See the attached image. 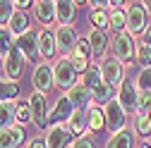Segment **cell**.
<instances>
[{
	"label": "cell",
	"mask_w": 151,
	"mask_h": 148,
	"mask_svg": "<svg viewBox=\"0 0 151 148\" xmlns=\"http://www.w3.org/2000/svg\"><path fill=\"white\" fill-rule=\"evenodd\" d=\"M113 53H115V58L120 62H132L137 60V46H134V38H132V33L125 29V31H118L113 36Z\"/></svg>",
	"instance_id": "6da1fadb"
},
{
	"label": "cell",
	"mask_w": 151,
	"mask_h": 148,
	"mask_svg": "<svg viewBox=\"0 0 151 148\" xmlns=\"http://www.w3.org/2000/svg\"><path fill=\"white\" fill-rule=\"evenodd\" d=\"M118 103L122 105V110L127 115H137L139 112V88L137 84H132L129 79H125L120 86H118Z\"/></svg>",
	"instance_id": "7a4b0ae2"
},
{
	"label": "cell",
	"mask_w": 151,
	"mask_h": 148,
	"mask_svg": "<svg viewBox=\"0 0 151 148\" xmlns=\"http://www.w3.org/2000/svg\"><path fill=\"white\" fill-rule=\"evenodd\" d=\"M53 74H55V86L58 88H63V91H70L74 84H79L77 81V69L72 67V62H70V58H60L58 62H55V67H53Z\"/></svg>",
	"instance_id": "3957f363"
},
{
	"label": "cell",
	"mask_w": 151,
	"mask_h": 148,
	"mask_svg": "<svg viewBox=\"0 0 151 148\" xmlns=\"http://www.w3.org/2000/svg\"><path fill=\"white\" fill-rule=\"evenodd\" d=\"M103 115H106V129L113 134H118L120 129L125 127V120H127V112L122 110V105L118 103V98H113L103 105Z\"/></svg>",
	"instance_id": "277c9868"
},
{
	"label": "cell",
	"mask_w": 151,
	"mask_h": 148,
	"mask_svg": "<svg viewBox=\"0 0 151 148\" xmlns=\"http://www.w3.org/2000/svg\"><path fill=\"white\" fill-rule=\"evenodd\" d=\"M29 105H31V117H34V124L39 129H48V98L41 91H34L29 96Z\"/></svg>",
	"instance_id": "5b68a950"
},
{
	"label": "cell",
	"mask_w": 151,
	"mask_h": 148,
	"mask_svg": "<svg viewBox=\"0 0 151 148\" xmlns=\"http://www.w3.org/2000/svg\"><path fill=\"white\" fill-rule=\"evenodd\" d=\"M24 65H27V58L22 55V50L14 46V48L5 55V65H3V69H5V79H10V81H19L22 74H24Z\"/></svg>",
	"instance_id": "8992f818"
},
{
	"label": "cell",
	"mask_w": 151,
	"mask_h": 148,
	"mask_svg": "<svg viewBox=\"0 0 151 148\" xmlns=\"http://www.w3.org/2000/svg\"><path fill=\"white\" fill-rule=\"evenodd\" d=\"M55 43H58V53H65V58L72 55L77 43H79V36L74 31V26L72 24H60L55 29Z\"/></svg>",
	"instance_id": "52a82bcc"
},
{
	"label": "cell",
	"mask_w": 151,
	"mask_h": 148,
	"mask_svg": "<svg viewBox=\"0 0 151 148\" xmlns=\"http://www.w3.org/2000/svg\"><path fill=\"white\" fill-rule=\"evenodd\" d=\"M101 69H103V81L110 86H120L125 81V67L122 62L113 55V58H103L101 60Z\"/></svg>",
	"instance_id": "ba28073f"
},
{
	"label": "cell",
	"mask_w": 151,
	"mask_h": 148,
	"mask_svg": "<svg viewBox=\"0 0 151 148\" xmlns=\"http://www.w3.org/2000/svg\"><path fill=\"white\" fill-rule=\"evenodd\" d=\"M31 84L36 91H41V93H48L55 84V74H53V67L48 62H39L34 69V77H31Z\"/></svg>",
	"instance_id": "9c48e42d"
},
{
	"label": "cell",
	"mask_w": 151,
	"mask_h": 148,
	"mask_svg": "<svg viewBox=\"0 0 151 148\" xmlns=\"http://www.w3.org/2000/svg\"><path fill=\"white\" fill-rule=\"evenodd\" d=\"M74 112V105L67 96H60L58 100H55V107H53V112L48 115V127H55V124H67L70 117Z\"/></svg>",
	"instance_id": "30bf717a"
},
{
	"label": "cell",
	"mask_w": 151,
	"mask_h": 148,
	"mask_svg": "<svg viewBox=\"0 0 151 148\" xmlns=\"http://www.w3.org/2000/svg\"><path fill=\"white\" fill-rule=\"evenodd\" d=\"M146 10L142 3H134V5H129L127 7V31L134 36V33H142L149 24H146Z\"/></svg>",
	"instance_id": "8fae6325"
},
{
	"label": "cell",
	"mask_w": 151,
	"mask_h": 148,
	"mask_svg": "<svg viewBox=\"0 0 151 148\" xmlns=\"http://www.w3.org/2000/svg\"><path fill=\"white\" fill-rule=\"evenodd\" d=\"M17 48L22 50V55L27 60H36V58H41L39 55V31H27V33H22V36H17Z\"/></svg>",
	"instance_id": "7c38bea8"
},
{
	"label": "cell",
	"mask_w": 151,
	"mask_h": 148,
	"mask_svg": "<svg viewBox=\"0 0 151 148\" xmlns=\"http://www.w3.org/2000/svg\"><path fill=\"white\" fill-rule=\"evenodd\" d=\"M27 134L22 124H12L7 129H0V148H19L24 143Z\"/></svg>",
	"instance_id": "4fadbf2b"
},
{
	"label": "cell",
	"mask_w": 151,
	"mask_h": 148,
	"mask_svg": "<svg viewBox=\"0 0 151 148\" xmlns=\"http://www.w3.org/2000/svg\"><path fill=\"white\" fill-rule=\"evenodd\" d=\"M72 141V134L67 124H55V127H48V136H46V143L48 148H67V143Z\"/></svg>",
	"instance_id": "5bb4252c"
},
{
	"label": "cell",
	"mask_w": 151,
	"mask_h": 148,
	"mask_svg": "<svg viewBox=\"0 0 151 148\" xmlns=\"http://www.w3.org/2000/svg\"><path fill=\"white\" fill-rule=\"evenodd\" d=\"M67 98L72 100L74 110H84V107L93 100V91H91V88H86V86L79 81V84H74V86L67 91Z\"/></svg>",
	"instance_id": "9a60e30c"
},
{
	"label": "cell",
	"mask_w": 151,
	"mask_h": 148,
	"mask_svg": "<svg viewBox=\"0 0 151 148\" xmlns=\"http://www.w3.org/2000/svg\"><path fill=\"white\" fill-rule=\"evenodd\" d=\"M55 53H58V43H55V31L41 29V31H39V55L48 62Z\"/></svg>",
	"instance_id": "2e32d148"
},
{
	"label": "cell",
	"mask_w": 151,
	"mask_h": 148,
	"mask_svg": "<svg viewBox=\"0 0 151 148\" xmlns=\"http://www.w3.org/2000/svg\"><path fill=\"white\" fill-rule=\"evenodd\" d=\"M34 14H36V19H39L43 26L58 22L55 19V0H36L34 3Z\"/></svg>",
	"instance_id": "e0dca14e"
},
{
	"label": "cell",
	"mask_w": 151,
	"mask_h": 148,
	"mask_svg": "<svg viewBox=\"0 0 151 148\" xmlns=\"http://www.w3.org/2000/svg\"><path fill=\"white\" fill-rule=\"evenodd\" d=\"M77 17V3L74 0H55V19L58 24H72Z\"/></svg>",
	"instance_id": "ac0fdd59"
},
{
	"label": "cell",
	"mask_w": 151,
	"mask_h": 148,
	"mask_svg": "<svg viewBox=\"0 0 151 148\" xmlns=\"http://www.w3.org/2000/svg\"><path fill=\"white\" fill-rule=\"evenodd\" d=\"M89 43H91V53H93V58H106V48H108V33L106 29H96L93 26L89 31Z\"/></svg>",
	"instance_id": "d6986e66"
},
{
	"label": "cell",
	"mask_w": 151,
	"mask_h": 148,
	"mask_svg": "<svg viewBox=\"0 0 151 148\" xmlns=\"http://www.w3.org/2000/svg\"><path fill=\"white\" fill-rule=\"evenodd\" d=\"M86 127H89V112H86V110H74L72 117H70V122H67V129H70L72 139L74 136L82 139V134H84Z\"/></svg>",
	"instance_id": "ffe728a7"
},
{
	"label": "cell",
	"mask_w": 151,
	"mask_h": 148,
	"mask_svg": "<svg viewBox=\"0 0 151 148\" xmlns=\"http://www.w3.org/2000/svg\"><path fill=\"white\" fill-rule=\"evenodd\" d=\"M82 84L86 86V88H99L101 84H103V69H101V62L99 65H89V69L82 74Z\"/></svg>",
	"instance_id": "44dd1931"
},
{
	"label": "cell",
	"mask_w": 151,
	"mask_h": 148,
	"mask_svg": "<svg viewBox=\"0 0 151 148\" xmlns=\"http://www.w3.org/2000/svg\"><path fill=\"white\" fill-rule=\"evenodd\" d=\"M12 124H17V103L5 100L0 103V129H7Z\"/></svg>",
	"instance_id": "7402d4cb"
},
{
	"label": "cell",
	"mask_w": 151,
	"mask_h": 148,
	"mask_svg": "<svg viewBox=\"0 0 151 148\" xmlns=\"http://www.w3.org/2000/svg\"><path fill=\"white\" fill-rule=\"evenodd\" d=\"M108 29L115 31V33L127 29V12H125L122 7H113V10L108 12Z\"/></svg>",
	"instance_id": "603a6c76"
},
{
	"label": "cell",
	"mask_w": 151,
	"mask_h": 148,
	"mask_svg": "<svg viewBox=\"0 0 151 148\" xmlns=\"http://www.w3.org/2000/svg\"><path fill=\"white\" fill-rule=\"evenodd\" d=\"M14 36H22V33H27L29 31V14L24 12V10H17L14 14H12V19H10V26H7Z\"/></svg>",
	"instance_id": "cb8c5ba5"
},
{
	"label": "cell",
	"mask_w": 151,
	"mask_h": 148,
	"mask_svg": "<svg viewBox=\"0 0 151 148\" xmlns=\"http://www.w3.org/2000/svg\"><path fill=\"white\" fill-rule=\"evenodd\" d=\"M106 148H134V136L129 129H120L118 134H113Z\"/></svg>",
	"instance_id": "d4e9b609"
},
{
	"label": "cell",
	"mask_w": 151,
	"mask_h": 148,
	"mask_svg": "<svg viewBox=\"0 0 151 148\" xmlns=\"http://www.w3.org/2000/svg\"><path fill=\"white\" fill-rule=\"evenodd\" d=\"M118 96V91H115V86H110V84H101L99 88H93V103L96 105H106L108 100H113Z\"/></svg>",
	"instance_id": "484cf974"
},
{
	"label": "cell",
	"mask_w": 151,
	"mask_h": 148,
	"mask_svg": "<svg viewBox=\"0 0 151 148\" xmlns=\"http://www.w3.org/2000/svg\"><path fill=\"white\" fill-rule=\"evenodd\" d=\"M17 96H19V84L10 81V79H0V103L14 100Z\"/></svg>",
	"instance_id": "4316f807"
},
{
	"label": "cell",
	"mask_w": 151,
	"mask_h": 148,
	"mask_svg": "<svg viewBox=\"0 0 151 148\" xmlns=\"http://www.w3.org/2000/svg\"><path fill=\"white\" fill-rule=\"evenodd\" d=\"M106 127V115H103V107L96 105L89 110V129L91 132H101V129Z\"/></svg>",
	"instance_id": "83f0119b"
},
{
	"label": "cell",
	"mask_w": 151,
	"mask_h": 148,
	"mask_svg": "<svg viewBox=\"0 0 151 148\" xmlns=\"http://www.w3.org/2000/svg\"><path fill=\"white\" fill-rule=\"evenodd\" d=\"M14 41H17V36H14L7 26H0V53H3V55H7V53L17 46Z\"/></svg>",
	"instance_id": "f1b7e54d"
},
{
	"label": "cell",
	"mask_w": 151,
	"mask_h": 148,
	"mask_svg": "<svg viewBox=\"0 0 151 148\" xmlns=\"http://www.w3.org/2000/svg\"><path fill=\"white\" fill-rule=\"evenodd\" d=\"M14 12H17V7L12 0H0V26H10V19Z\"/></svg>",
	"instance_id": "f546056e"
},
{
	"label": "cell",
	"mask_w": 151,
	"mask_h": 148,
	"mask_svg": "<svg viewBox=\"0 0 151 148\" xmlns=\"http://www.w3.org/2000/svg\"><path fill=\"white\" fill-rule=\"evenodd\" d=\"M29 122H34V117H31V105H29V100H19L17 103V124H29Z\"/></svg>",
	"instance_id": "4dcf8cb0"
},
{
	"label": "cell",
	"mask_w": 151,
	"mask_h": 148,
	"mask_svg": "<svg viewBox=\"0 0 151 148\" xmlns=\"http://www.w3.org/2000/svg\"><path fill=\"white\" fill-rule=\"evenodd\" d=\"M134 129H137V134L139 136H151V120L146 112H137V120H134Z\"/></svg>",
	"instance_id": "1f68e13d"
},
{
	"label": "cell",
	"mask_w": 151,
	"mask_h": 148,
	"mask_svg": "<svg viewBox=\"0 0 151 148\" xmlns=\"http://www.w3.org/2000/svg\"><path fill=\"white\" fill-rule=\"evenodd\" d=\"M70 58V62H72V67L77 69V74H84L86 69H89V58H84V55H79V53H72V55H67Z\"/></svg>",
	"instance_id": "d6a6232c"
},
{
	"label": "cell",
	"mask_w": 151,
	"mask_h": 148,
	"mask_svg": "<svg viewBox=\"0 0 151 148\" xmlns=\"http://www.w3.org/2000/svg\"><path fill=\"white\" fill-rule=\"evenodd\" d=\"M137 62H139V67H142V69L151 67V46L142 43V46L137 48Z\"/></svg>",
	"instance_id": "836d02e7"
},
{
	"label": "cell",
	"mask_w": 151,
	"mask_h": 148,
	"mask_svg": "<svg viewBox=\"0 0 151 148\" xmlns=\"http://www.w3.org/2000/svg\"><path fill=\"white\" fill-rule=\"evenodd\" d=\"M91 24L96 29H108V12L106 10H93L91 12Z\"/></svg>",
	"instance_id": "e575fe53"
},
{
	"label": "cell",
	"mask_w": 151,
	"mask_h": 148,
	"mask_svg": "<svg viewBox=\"0 0 151 148\" xmlns=\"http://www.w3.org/2000/svg\"><path fill=\"white\" fill-rule=\"evenodd\" d=\"M137 88L139 91H151V67L142 69L139 77H137Z\"/></svg>",
	"instance_id": "d590c367"
},
{
	"label": "cell",
	"mask_w": 151,
	"mask_h": 148,
	"mask_svg": "<svg viewBox=\"0 0 151 148\" xmlns=\"http://www.w3.org/2000/svg\"><path fill=\"white\" fill-rule=\"evenodd\" d=\"M139 112H151V91H139Z\"/></svg>",
	"instance_id": "8d00e7d4"
},
{
	"label": "cell",
	"mask_w": 151,
	"mask_h": 148,
	"mask_svg": "<svg viewBox=\"0 0 151 148\" xmlns=\"http://www.w3.org/2000/svg\"><path fill=\"white\" fill-rule=\"evenodd\" d=\"M74 53H79V55H84V58H93V53H91V43H89V38H79V43H77V48H74Z\"/></svg>",
	"instance_id": "74e56055"
},
{
	"label": "cell",
	"mask_w": 151,
	"mask_h": 148,
	"mask_svg": "<svg viewBox=\"0 0 151 148\" xmlns=\"http://www.w3.org/2000/svg\"><path fill=\"white\" fill-rule=\"evenodd\" d=\"M72 148H96V146H93V141H91V139L82 136V139H77V141L72 143Z\"/></svg>",
	"instance_id": "f35d334b"
},
{
	"label": "cell",
	"mask_w": 151,
	"mask_h": 148,
	"mask_svg": "<svg viewBox=\"0 0 151 148\" xmlns=\"http://www.w3.org/2000/svg\"><path fill=\"white\" fill-rule=\"evenodd\" d=\"M106 5H110V0H89V7L93 10H106Z\"/></svg>",
	"instance_id": "ab89813d"
},
{
	"label": "cell",
	"mask_w": 151,
	"mask_h": 148,
	"mask_svg": "<svg viewBox=\"0 0 151 148\" xmlns=\"http://www.w3.org/2000/svg\"><path fill=\"white\" fill-rule=\"evenodd\" d=\"M12 3H14V7H17V10H27L29 5H34V3H36V0H12Z\"/></svg>",
	"instance_id": "60d3db41"
},
{
	"label": "cell",
	"mask_w": 151,
	"mask_h": 148,
	"mask_svg": "<svg viewBox=\"0 0 151 148\" xmlns=\"http://www.w3.org/2000/svg\"><path fill=\"white\" fill-rule=\"evenodd\" d=\"M29 148H48V143H46V139H31Z\"/></svg>",
	"instance_id": "b9f144b4"
},
{
	"label": "cell",
	"mask_w": 151,
	"mask_h": 148,
	"mask_svg": "<svg viewBox=\"0 0 151 148\" xmlns=\"http://www.w3.org/2000/svg\"><path fill=\"white\" fill-rule=\"evenodd\" d=\"M142 43H146V46H151V24L144 29V33H142Z\"/></svg>",
	"instance_id": "7bdbcfd3"
},
{
	"label": "cell",
	"mask_w": 151,
	"mask_h": 148,
	"mask_svg": "<svg viewBox=\"0 0 151 148\" xmlns=\"http://www.w3.org/2000/svg\"><path fill=\"white\" fill-rule=\"evenodd\" d=\"M127 0H110V7H122Z\"/></svg>",
	"instance_id": "ee69618b"
},
{
	"label": "cell",
	"mask_w": 151,
	"mask_h": 148,
	"mask_svg": "<svg viewBox=\"0 0 151 148\" xmlns=\"http://www.w3.org/2000/svg\"><path fill=\"white\" fill-rule=\"evenodd\" d=\"M142 5H144L146 12H151V0H142Z\"/></svg>",
	"instance_id": "f6af8a7d"
},
{
	"label": "cell",
	"mask_w": 151,
	"mask_h": 148,
	"mask_svg": "<svg viewBox=\"0 0 151 148\" xmlns=\"http://www.w3.org/2000/svg\"><path fill=\"white\" fill-rule=\"evenodd\" d=\"M77 5H89V0H74Z\"/></svg>",
	"instance_id": "bcb514c9"
},
{
	"label": "cell",
	"mask_w": 151,
	"mask_h": 148,
	"mask_svg": "<svg viewBox=\"0 0 151 148\" xmlns=\"http://www.w3.org/2000/svg\"><path fill=\"white\" fill-rule=\"evenodd\" d=\"M5 65V58H3V53H0V67H3Z\"/></svg>",
	"instance_id": "7dc6e473"
},
{
	"label": "cell",
	"mask_w": 151,
	"mask_h": 148,
	"mask_svg": "<svg viewBox=\"0 0 151 148\" xmlns=\"http://www.w3.org/2000/svg\"><path fill=\"white\" fill-rule=\"evenodd\" d=\"M142 148H151V143H144V146H142Z\"/></svg>",
	"instance_id": "c3c4849f"
},
{
	"label": "cell",
	"mask_w": 151,
	"mask_h": 148,
	"mask_svg": "<svg viewBox=\"0 0 151 148\" xmlns=\"http://www.w3.org/2000/svg\"><path fill=\"white\" fill-rule=\"evenodd\" d=\"M146 115H149V120H151V112H146Z\"/></svg>",
	"instance_id": "681fc988"
}]
</instances>
